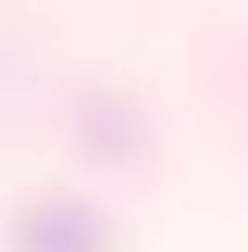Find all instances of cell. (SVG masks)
Instances as JSON below:
<instances>
[{
    "label": "cell",
    "instance_id": "obj_1",
    "mask_svg": "<svg viewBox=\"0 0 248 252\" xmlns=\"http://www.w3.org/2000/svg\"><path fill=\"white\" fill-rule=\"evenodd\" d=\"M14 252H112V229L84 201H47L19 220Z\"/></svg>",
    "mask_w": 248,
    "mask_h": 252
}]
</instances>
